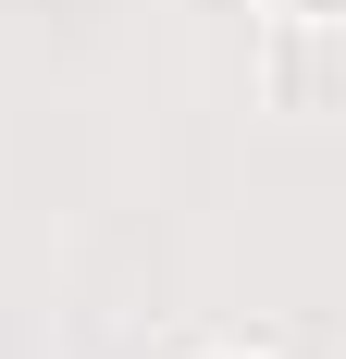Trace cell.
<instances>
[{"label":"cell","instance_id":"obj_1","mask_svg":"<svg viewBox=\"0 0 346 359\" xmlns=\"http://www.w3.org/2000/svg\"><path fill=\"white\" fill-rule=\"evenodd\" d=\"M297 13H321V0H297Z\"/></svg>","mask_w":346,"mask_h":359}]
</instances>
